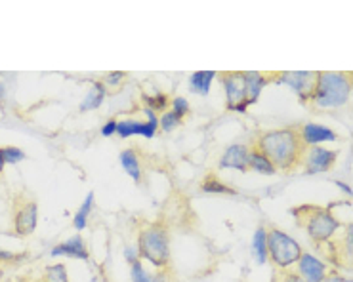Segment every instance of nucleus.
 I'll return each mask as SVG.
<instances>
[{
    "label": "nucleus",
    "instance_id": "1",
    "mask_svg": "<svg viewBox=\"0 0 353 282\" xmlns=\"http://www.w3.org/2000/svg\"><path fill=\"white\" fill-rule=\"evenodd\" d=\"M273 163L277 170H293L296 164L301 163L306 147L300 141L296 128H277L264 132L256 139V147Z\"/></svg>",
    "mask_w": 353,
    "mask_h": 282
},
{
    "label": "nucleus",
    "instance_id": "2",
    "mask_svg": "<svg viewBox=\"0 0 353 282\" xmlns=\"http://www.w3.org/2000/svg\"><path fill=\"white\" fill-rule=\"evenodd\" d=\"M291 215L301 227L306 229L308 237H310L317 246H323L330 240L334 239L336 231L340 229V222L338 218L332 215L330 208H321V206H296L291 210Z\"/></svg>",
    "mask_w": 353,
    "mask_h": 282
},
{
    "label": "nucleus",
    "instance_id": "3",
    "mask_svg": "<svg viewBox=\"0 0 353 282\" xmlns=\"http://www.w3.org/2000/svg\"><path fill=\"white\" fill-rule=\"evenodd\" d=\"M352 97V78L348 73H317L310 103L317 109L344 107Z\"/></svg>",
    "mask_w": 353,
    "mask_h": 282
},
{
    "label": "nucleus",
    "instance_id": "4",
    "mask_svg": "<svg viewBox=\"0 0 353 282\" xmlns=\"http://www.w3.org/2000/svg\"><path fill=\"white\" fill-rule=\"evenodd\" d=\"M136 248L139 257L155 269H168L170 266V233L161 223H147L139 229Z\"/></svg>",
    "mask_w": 353,
    "mask_h": 282
},
{
    "label": "nucleus",
    "instance_id": "5",
    "mask_svg": "<svg viewBox=\"0 0 353 282\" xmlns=\"http://www.w3.org/2000/svg\"><path fill=\"white\" fill-rule=\"evenodd\" d=\"M304 254L300 242L293 239L283 229L271 227L267 229V261H271L277 269L286 271L298 263V259Z\"/></svg>",
    "mask_w": 353,
    "mask_h": 282
},
{
    "label": "nucleus",
    "instance_id": "6",
    "mask_svg": "<svg viewBox=\"0 0 353 282\" xmlns=\"http://www.w3.org/2000/svg\"><path fill=\"white\" fill-rule=\"evenodd\" d=\"M38 223V206L35 200L31 198L19 197L14 202V218H12V225H14V233L18 237H29L33 235Z\"/></svg>",
    "mask_w": 353,
    "mask_h": 282
},
{
    "label": "nucleus",
    "instance_id": "7",
    "mask_svg": "<svg viewBox=\"0 0 353 282\" xmlns=\"http://www.w3.org/2000/svg\"><path fill=\"white\" fill-rule=\"evenodd\" d=\"M222 86H224L225 99H227V109L235 113H247L249 111V102L244 94V80L242 73H225L220 77Z\"/></svg>",
    "mask_w": 353,
    "mask_h": 282
},
{
    "label": "nucleus",
    "instance_id": "8",
    "mask_svg": "<svg viewBox=\"0 0 353 282\" xmlns=\"http://www.w3.org/2000/svg\"><path fill=\"white\" fill-rule=\"evenodd\" d=\"M315 77H317V73H310V71H294V73H281L279 77L273 78V82L288 86L294 94L300 97V102L308 103L310 102L311 94H313Z\"/></svg>",
    "mask_w": 353,
    "mask_h": 282
},
{
    "label": "nucleus",
    "instance_id": "9",
    "mask_svg": "<svg viewBox=\"0 0 353 282\" xmlns=\"http://www.w3.org/2000/svg\"><path fill=\"white\" fill-rule=\"evenodd\" d=\"M338 158V151L332 149H325L323 145L310 147L304 156H301V163H304V172L308 176H315V174H325L336 164Z\"/></svg>",
    "mask_w": 353,
    "mask_h": 282
},
{
    "label": "nucleus",
    "instance_id": "10",
    "mask_svg": "<svg viewBox=\"0 0 353 282\" xmlns=\"http://www.w3.org/2000/svg\"><path fill=\"white\" fill-rule=\"evenodd\" d=\"M147 120L146 122H139L136 119H124L117 122V134L121 137H130V136H144L147 139H153L159 130V117L151 109L146 107Z\"/></svg>",
    "mask_w": 353,
    "mask_h": 282
},
{
    "label": "nucleus",
    "instance_id": "11",
    "mask_svg": "<svg viewBox=\"0 0 353 282\" xmlns=\"http://www.w3.org/2000/svg\"><path fill=\"white\" fill-rule=\"evenodd\" d=\"M296 274L304 282H323L328 274V266L313 254L304 252L296 263Z\"/></svg>",
    "mask_w": 353,
    "mask_h": 282
},
{
    "label": "nucleus",
    "instance_id": "12",
    "mask_svg": "<svg viewBox=\"0 0 353 282\" xmlns=\"http://www.w3.org/2000/svg\"><path fill=\"white\" fill-rule=\"evenodd\" d=\"M249 154L250 147L242 143H233L220 156V168H229V170L247 172L249 170Z\"/></svg>",
    "mask_w": 353,
    "mask_h": 282
},
{
    "label": "nucleus",
    "instance_id": "13",
    "mask_svg": "<svg viewBox=\"0 0 353 282\" xmlns=\"http://www.w3.org/2000/svg\"><path fill=\"white\" fill-rule=\"evenodd\" d=\"M298 136H300V141L304 143V147L310 145H321V143H327V141H336L338 136H336L334 130H330L328 126H323V124H304L300 130H298Z\"/></svg>",
    "mask_w": 353,
    "mask_h": 282
},
{
    "label": "nucleus",
    "instance_id": "14",
    "mask_svg": "<svg viewBox=\"0 0 353 282\" xmlns=\"http://www.w3.org/2000/svg\"><path fill=\"white\" fill-rule=\"evenodd\" d=\"M50 256L75 257V259H82V261H88V259H90V254H88L84 239H82L80 235H75V237H71V239H67L65 242L56 244V246L52 248V252H50Z\"/></svg>",
    "mask_w": 353,
    "mask_h": 282
},
{
    "label": "nucleus",
    "instance_id": "15",
    "mask_svg": "<svg viewBox=\"0 0 353 282\" xmlns=\"http://www.w3.org/2000/svg\"><path fill=\"white\" fill-rule=\"evenodd\" d=\"M242 80H244V94H247L249 105H254V103L258 102V97L264 92V88L269 82H273V78L266 77L264 73H256V71L242 73Z\"/></svg>",
    "mask_w": 353,
    "mask_h": 282
},
{
    "label": "nucleus",
    "instance_id": "16",
    "mask_svg": "<svg viewBox=\"0 0 353 282\" xmlns=\"http://www.w3.org/2000/svg\"><path fill=\"white\" fill-rule=\"evenodd\" d=\"M130 279L132 282H170V271L157 269L155 273H149L141 263V259H138L130 266Z\"/></svg>",
    "mask_w": 353,
    "mask_h": 282
},
{
    "label": "nucleus",
    "instance_id": "17",
    "mask_svg": "<svg viewBox=\"0 0 353 282\" xmlns=\"http://www.w3.org/2000/svg\"><path fill=\"white\" fill-rule=\"evenodd\" d=\"M119 161H121V166L124 168V172L128 174L130 178L136 181V183H139L144 172H141V161H139L138 153L134 149H124L119 154Z\"/></svg>",
    "mask_w": 353,
    "mask_h": 282
},
{
    "label": "nucleus",
    "instance_id": "18",
    "mask_svg": "<svg viewBox=\"0 0 353 282\" xmlns=\"http://www.w3.org/2000/svg\"><path fill=\"white\" fill-rule=\"evenodd\" d=\"M105 95H107V86L104 82H100V80L92 82L88 94L84 95V99L80 103V111H94V109H98L104 103Z\"/></svg>",
    "mask_w": 353,
    "mask_h": 282
},
{
    "label": "nucleus",
    "instance_id": "19",
    "mask_svg": "<svg viewBox=\"0 0 353 282\" xmlns=\"http://www.w3.org/2000/svg\"><path fill=\"white\" fill-rule=\"evenodd\" d=\"M216 78L214 71H197L190 77V90L193 94L208 95L210 94V86Z\"/></svg>",
    "mask_w": 353,
    "mask_h": 282
},
{
    "label": "nucleus",
    "instance_id": "20",
    "mask_svg": "<svg viewBox=\"0 0 353 282\" xmlns=\"http://www.w3.org/2000/svg\"><path fill=\"white\" fill-rule=\"evenodd\" d=\"M252 256L256 259V263L264 266L267 263V229L264 225H260L254 231L252 237Z\"/></svg>",
    "mask_w": 353,
    "mask_h": 282
},
{
    "label": "nucleus",
    "instance_id": "21",
    "mask_svg": "<svg viewBox=\"0 0 353 282\" xmlns=\"http://www.w3.org/2000/svg\"><path fill=\"white\" fill-rule=\"evenodd\" d=\"M249 170L258 172V174H264V176H273L277 172V168L273 166V163L267 158L266 154L260 153L258 149H250Z\"/></svg>",
    "mask_w": 353,
    "mask_h": 282
},
{
    "label": "nucleus",
    "instance_id": "22",
    "mask_svg": "<svg viewBox=\"0 0 353 282\" xmlns=\"http://www.w3.org/2000/svg\"><path fill=\"white\" fill-rule=\"evenodd\" d=\"M92 208H94V193H88L87 198L82 200V204L77 210V214L73 218V225L77 231H84L88 225V220H90V214H92Z\"/></svg>",
    "mask_w": 353,
    "mask_h": 282
},
{
    "label": "nucleus",
    "instance_id": "23",
    "mask_svg": "<svg viewBox=\"0 0 353 282\" xmlns=\"http://www.w3.org/2000/svg\"><path fill=\"white\" fill-rule=\"evenodd\" d=\"M201 189L207 195H235V189L222 183V181L216 178L214 174H208L207 178L203 180V183H201Z\"/></svg>",
    "mask_w": 353,
    "mask_h": 282
},
{
    "label": "nucleus",
    "instance_id": "24",
    "mask_svg": "<svg viewBox=\"0 0 353 282\" xmlns=\"http://www.w3.org/2000/svg\"><path fill=\"white\" fill-rule=\"evenodd\" d=\"M43 282H71L65 263H52V266H46L43 274Z\"/></svg>",
    "mask_w": 353,
    "mask_h": 282
},
{
    "label": "nucleus",
    "instance_id": "25",
    "mask_svg": "<svg viewBox=\"0 0 353 282\" xmlns=\"http://www.w3.org/2000/svg\"><path fill=\"white\" fill-rule=\"evenodd\" d=\"M144 103L147 105V109H151L153 113L157 111H166V107H168V95L166 94H161V92H157L153 95H144Z\"/></svg>",
    "mask_w": 353,
    "mask_h": 282
},
{
    "label": "nucleus",
    "instance_id": "26",
    "mask_svg": "<svg viewBox=\"0 0 353 282\" xmlns=\"http://www.w3.org/2000/svg\"><path fill=\"white\" fill-rule=\"evenodd\" d=\"M0 156H2L4 164H19L21 161H25V153L19 147L14 145L0 147Z\"/></svg>",
    "mask_w": 353,
    "mask_h": 282
},
{
    "label": "nucleus",
    "instance_id": "27",
    "mask_svg": "<svg viewBox=\"0 0 353 282\" xmlns=\"http://www.w3.org/2000/svg\"><path fill=\"white\" fill-rule=\"evenodd\" d=\"M170 111L178 117V119H185L187 115H190L191 107H190V102L185 99V97H181V95H178V97H174L172 102H170Z\"/></svg>",
    "mask_w": 353,
    "mask_h": 282
},
{
    "label": "nucleus",
    "instance_id": "28",
    "mask_svg": "<svg viewBox=\"0 0 353 282\" xmlns=\"http://www.w3.org/2000/svg\"><path fill=\"white\" fill-rule=\"evenodd\" d=\"M181 124V119H178L172 111H164L163 117L159 119V126L164 130V132H172Z\"/></svg>",
    "mask_w": 353,
    "mask_h": 282
},
{
    "label": "nucleus",
    "instance_id": "29",
    "mask_svg": "<svg viewBox=\"0 0 353 282\" xmlns=\"http://www.w3.org/2000/svg\"><path fill=\"white\" fill-rule=\"evenodd\" d=\"M126 78V73H122V71H113V73H109L107 77H105L104 84L105 86H119Z\"/></svg>",
    "mask_w": 353,
    "mask_h": 282
},
{
    "label": "nucleus",
    "instance_id": "30",
    "mask_svg": "<svg viewBox=\"0 0 353 282\" xmlns=\"http://www.w3.org/2000/svg\"><path fill=\"white\" fill-rule=\"evenodd\" d=\"M19 256H21V254L0 248V263H14V261H19Z\"/></svg>",
    "mask_w": 353,
    "mask_h": 282
},
{
    "label": "nucleus",
    "instance_id": "31",
    "mask_svg": "<svg viewBox=\"0 0 353 282\" xmlns=\"http://www.w3.org/2000/svg\"><path fill=\"white\" fill-rule=\"evenodd\" d=\"M275 282H304L296 273H288V271H279Z\"/></svg>",
    "mask_w": 353,
    "mask_h": 282
},
{
    "label": "nucleus",
    "instance_id": "32",
    "mask_svg": "<svg viewBox=\"0 0 353 282\" xmlns=\"http://www.w3.org/2000/svg\"><path fill=\"white\" fill-rule=\"evenodd\" d=\"M117 122H119V120H107L104 126H102V136H115V134H117Z\"/></svg>",
    "mask_w": 353,
    "mask_h": 282
},
{
    "label": "nucleus",
    "instance_id": "33",
    "mask_svg": "<svg viewBox=\"0 0 353 282\" xmlns=\"http://www.w3.org/2000/svg\"><path fill=\"white\" fill-rule=\"evenodd\" d=\"M323 282H352V281H350V279H345L344 274L336 273V271H328L327 279H325Z\"/></svg>",
    "mask_w": 353,
    "mask_h": 282
},
{
    "label": "nucleus",
    "instance_id": "34",
    "mask_svg": "<svg viewBox=\"0 0 353 282\" xmlns=\"http://www.w3.org/2000/svg\"><path fill=\"white\" fill-rule=\"evenodd\" d=\"M126 259L130 261V266H132L134 261H138L139 252H138V248H136V246H128V248H126Z\"/></svg>",
    "mask_w": 353,
    "mask_h": 282
},
{
    "label": "nucleus",
    "instance_id": "35",
    "mask_svg": "<svg viewBox=\"0 0 353 282\" xmlns=\"http://www.w3.org/2000/svg\"><path fill=\"white\" fill-rule=\"evenodd\" d=\"M334 185L338 189H342V191H344V195H353L352 185H348V183H344V181H342V180H336Z\"/></svg>",
    "mask_w": 353,
    "mask_h": 282
},
{
    "label": "nucleus",
    "instance_id": "36",
    "mask_svg": "<svg viewBox=\"0 0 353 282\" xmlns=\"http://www.w3.org/2000/svg\"><path fill=\"white\" fill-rule=\"evenodd\" d=\"M4 99H6V86L0 82V105L4 103Z\"/></svg>",
    "mask_w": 353,
    "mask_h": 282
},
{
    "label": "nucleus",
    "instance_id": "37",
    "mask_svg": "<svg viewBox=\"0 0 353 282\" xmlns=\"http://www.w3.org/2000/svg\"><path fill=\"white\" fill-rule=\"evenodd\" d=\"M4 166H6V164H4V161H2V156H0V174H2V170H4Z\"/></svg>",
    "mask_w": 353,
    "mask_h": 282
},
{
    "label": "nucleus",
    "instance_id": "38",
    "mask_svg": "<svg viewBox=\"0 0 353 282\" xmlns=\"http://www.w3.org/2000/svg\"><path fill=\"white\" fill-rule=\"evenodd\" d=\"M27 282H43V279H38V281H27Z\"/></svg>",
    "mask_w": 353,
    "mask_h": 282
}]
</instances>
